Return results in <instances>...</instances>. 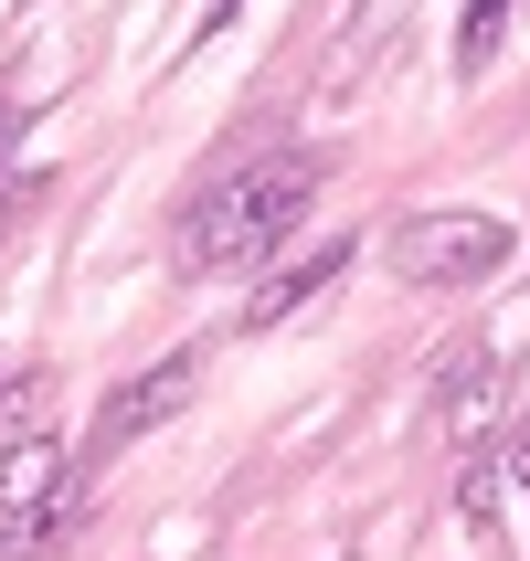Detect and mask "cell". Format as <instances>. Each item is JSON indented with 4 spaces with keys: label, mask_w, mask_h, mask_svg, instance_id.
<instances>
[{
    "label": "cell",
    "mask_w": 530,
    "mask_h": 561,
    "mask_svg": "<svg viewBox=\"0 0 530 561\" xmlns=\"http://www.w3.org/2000/svg\"><path fill=\"white\" fill-rule=\"evenodd\" d=\"M499 32H509V0H467V22H456V75H488V64H499Z\"/></svg>",
    "instance_id": "obj_6"
},
{
    "label": "cell",
    "mask_w": 530,
    "mask_h": 561,
    "mask_svg": "<svg viewBox=\"0 0 530 561\" xmlns=\"http://www.w3.org/2000/svg\"><path fill=\"white\" fill-rule=\"evenodd\" d=\"M86 477H54V488H32V499H0V561H54L86 519Z\"/></svg>",
    "instance_id": "obj_4"
},
{
    "label": "cell",
    "mask_w": 530,
    "mask_h": 561,
    "mask_svg": "<svg viewBox=\"0 0 530 561\" xmlns=\"http://www.w3.org/2000/svg\"><path fill=\"white\" fill-rule=\"evenodd\" d=\"M499 488H509V467H467L456 477V519L467 530H499Z\"/></svg>",
    "instance_id": "obj_7"
},
{
    "label": "cell",
    "mask_w": 530,
    "mask_h": 561,
    "mask_svg": "<svg viewBox=\"0 0 530 561\" xmlns=\"http://www.w3.org/2000/svg\"><path fill=\"white\" fill-rule=\"evenodd\" d=\"M191 381H202V360H191V350H170V360H149L127 392H106V413H95V435H86V477L106 467L117 445H138L149 424H170V413L191 403Z\"/></svg>",
    "instance_id": "obj_3"
},
{
    "label": "cell",
    "mask_w": 530,
    "mask_h": 561,
    "mask_svg": "<svg viewBox=\"0 0 530 561\" xmlns=\"http://www.w3.org/2000/svg\"><path fill=\"white\" fill-rule=\"evenodd\" d=\"M340 265H350V244H329V254H308V265H286V276H266V286H255V308H245V329H277V318H297V308L318 297V286L340 276Z\"/></svg>",
    "instance_id": "obj_5"
},
{
    "label": "cell",
    "mask_w": 530,
    "mask_h": 561,
    "mask_svg": "<svg viewBox=\"0 0 530 561\" xmlns=\"http://www.w3.org/2000/svg\"><path fill=\"white\" fill-rule=\"evenodd\" d=\"M382 254H393L404 286H488V276H509L520 233L499 213H414V222H393Z\"/></svg>",
    "instance_id": "obj_2"
},
{
    "label": "cell",
    "mask_w": 530,
    "mask_h": 561,
    "mask_svg": "<svg viewBox=\"0 0 530 561\" xmlns=\"http://www.w3.org/2000/svg\"><path fill=\"white\" fill-rule=\"evenodd\" d=\"M308 202H318V159L308 149H266V159H245V170H223V181L181 213V276L266 265V254L308 222Z\"/></svg>",
    "instance_id": "obj_1"
},
{
    "label": "cell",
    "mask_w": 530,
    "mask_h": 561,
    "mask_svg": "<svg viewBox=\"0 0 530 561\" xmlns=\"http://www.w3.org/2000/svg\"><path fill=\"white\" fill-rule=\"evenodd\" d=\"M509 488H520V499H530V435L509 445Z\"/></svg>",
    "instance_id": "obj_8"
}]
</instances>
